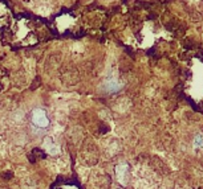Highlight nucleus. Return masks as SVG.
Masks as SVG:
<instances>
[{"label": "nucleus", "instance_id": "nucleus-2", "mask_svg": "<svg viewBox=\"0 0 203 189\" xmlns=\"http://www.w3.org/2000/svg\"><path fill=\"white\" fill-rule=\"evenodd\" d=\"M195 145H196V147H202V145H203V137L200 136V135H198V136H196Z\"/></svg>", "mask_w": 203, "mask_h": 189}, {"label": "nucleus", "instance_id": "nucleus-1", "mask_svg": "<svg viewBox=\"0 0 203 189\" xmlns=\"http://www.w3.org/2000/svg\"><path fill=\"white\" fill-rule=\"evenodd\" d=\"M9 23V11L4 4L0 3V27H4Z\"/></svg>", "mask_w": 203, "mask_h": 189}]
</instances>
